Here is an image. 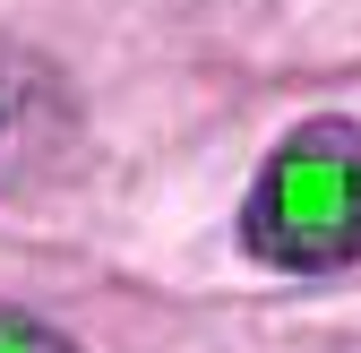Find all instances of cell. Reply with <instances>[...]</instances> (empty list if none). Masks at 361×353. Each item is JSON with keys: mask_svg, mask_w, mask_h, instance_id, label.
<instances>
[{"mask_svg": "<svg viewBox=\"0 0 361 353\" xmlns=\"http://www.w3.org/2000/svg\"><path fill=\"white\" fill-rule=\"evenodd\" d=\"M241 250L293 276L361 258V121L319 112L258 164V190L241 207Z\"/></svg>", "mask_w": 361, "mask_h": 353, "instance_id": "obj_1", "label": "cell"}, {"mask_svg": "<svg viewBox=\"0 0 361 353\" xmlns=\"http://www.w3.org/2000/svg\"><path fill=\"white\" fill-rule=\"evenodd\" d=\"M0 353H78L61 328H43L35 311H18V301H0Z\"/></svg>", "mask_w": 361, "mask_h": 353, "instance_id": "obj_2", "label": "cell"}, {"mask_svg": "<svg viewBox=\"0 0 361 353\" xmlns=\"http://www.w3.org/2000/svg\"><path fill=\"white\" fill-rule=\"evenodd\" d=\"M26 121H35V86H26L18 69H0V155L26 138Z\"/></svg>", "mask_w": 361, "mask_h": 353, "instance_id": "obj_3", "label": "cell"}]
</instances>
